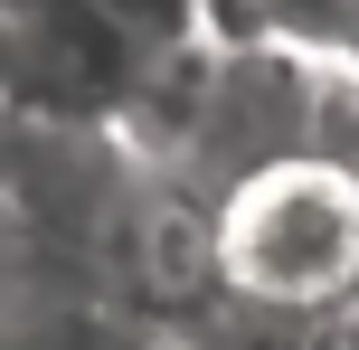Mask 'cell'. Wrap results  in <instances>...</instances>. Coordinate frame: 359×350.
I'll return each instance as SVG.
<instances>
[{"label": "cell", "mask_w": 359, "mask_h": 350, "mask_svg": "<svg viewBox=\"0 0 359 350\" xmlns=\"http://www.w3.org/2000/svg\"><path fill=\"white\" fill-rule=\"evenodd\" d=\"M350 67H359V48H350Z\"/></svg>", "instance_id": "3"}, {"label": "cell", "mask_w": 359, "mask_h": 350, "mask_svg": "<svg viewBox=\"0 0 359 350\" xmlns=\"http://www.w3.org/2000/svg\"><path fill=\"white\" fill-rule=\"evenodd\" d=\"M198 29L217 48H293V57H350L359 0H208Z\"/></svg>", "instance_id": "2"}, {"label": "cell", "mask_w": 359, "mask_h": 350, "mask_svg": "<svg viewBox=\"0 0 359 350\" xmlns=\"http://www.w3.org/2000/svg\"><path fill=\"white\" fill-rule=\"evenodd\" d=\"M227 294L284 322H331L359 303V170L350 161H274L217 199Z\"/></svg>", "instance_id": "1"}]
</instances>
